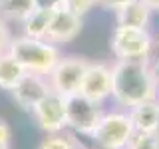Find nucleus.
Returning <instances> with one entry per match:
<instances>
[{"label": "nucleus", "instance_id": "1", "mask_svg": "<svg viewBox=\"0 0 159 149\" xmlns=\"http://www.w3.org/2000/svg\"><path fill=\"white\" fill-rule=\"evenodd\" d=\"M111 97L123 107L159 99V78L147 60H116L111 66Z\"/></svg>", "mask_w": 159, "mask_h": 149}, {"label": "nucleus", "instance_id": "15", "mask_svg": "<svg viewBox=\"0 0 159 149\" xmlns=\"http://www.w3.org/2000/svg\"><path fill=\"white\" fill-rule=\"evenodd\" d=\"M34 10V0H0V14L14 22H24Z\"/></svg>", "mask_w": 159, "mask_h": 149}, {"label": "nucleus", "instance_id": "24", "mask_svg": "<svg viewBox=\"0 0 159 149\" xmlns=\"http://www.w3.org/2000/svg\"><path fill=\"white\" fill-rule=\"evenodd\" d=\"M153 135L159 139V121H157V127H155V131H153Z\"/></svg>", "mask_w": 159, "mask_h": 149}, {"label": "nucleus", "instance_id": "22", "mask_svg": "<svg viewBox=\"0 0 159 149\" xmlns=\"http://www.w3.org/2000/svg\"><path fill=\"white\" fill-rule=\"evenodd\" d=\"M38 10H58L66 6V0H34Z\"/></svg>", "mask_w": 159, "mask_h": 149}, {"label": "nucleus", "instance_id": "19", "mask_svg": "<svg viewBox=\"0 0 159 149\" xmlns=\"http://www.w3.org/2000/svg\"><path fill=\"white\" fill-rule=\"evenodd\" d=\"M10 44H12V36H10V30L6 26L2 18H0V54H6Z\"/></svg>", "mask_w": 159, "mask_h": 149}, {"label": "nucleus", "instance_id": "21", "mask_svg": "<svg viewBox=\"0 0 159 149\" xmlns=\"http://www.w3.org/2000/svg\"><path fill=\"white\" fill-rule=\"evenodd\" d=\"M129 2H133V0H98V6H102L103 10H113V12H117L119 8L127 6Z\"/></svg>", "mask_w": 159, "mask_h": 149}, {"label": "nucleus", "instance_id": "11", "mask_svg": "<svg viewBox=\"0 0 159 149\" xmlns=\"http://www.w3.org/2000/svg\"><path fill=\"white\" fill-rule=\"evenodd\" d=\"M127 113L131 117L135 133H153L159 121V99L133 106V107H129Z\"/></svg>", "mask_w": 159, "mask_h": 149}, {"label": "nucleus", "instance_id": "20", "mask_svg": "<svg viewBox=\"0 0 159 149\" xmlns=\"http://www.w3.org/2000/svg\"><path fill=\"white\" fill-rule=\"evenodd\" d=\"M12 145V133H10V127L4 119H0V149H10Z\"/></svg>", "mask_w": 159, "mask_h": 149}, {"label": "nucleus", "instance_id": "7", "mask_svg": "<svg viewBox=\"0 0 159 149\" xmlns=\"http://www.w3.org/2000/svg\"><path fill=\"white\" fill-rule=\"evenodd\" d=\"M38 127L44 133H62L66 129V97L56 92H50L36 107L32 109Z\"/></svg>", "mask_w": 159, "mask_h": 149}, {"label": "nucleus", "instance_id": "3", "mask_svg": "<svg viewBox=\"0 0 159 149\" xmlns=\"http://www.w3.org/2000/svg\"><path fill=\"white\" fill-rule=\"evenodd\" d=\"M133 133H135V129H133L129 113L109 111L102 115L98 127L93 129L89 137L99 149H125Z\"/></svg>", "mask_w": 159, "mask_h": 149}, {"label": "nucleus", "instance_id": "18", "mask_svg": "<svg viewBox=\"0 0 159 149\" xmlns=\"http://www.w3.org/2000/svg\"><path fill=\"white\" fill-rule=\"evenodd\" d=\"M66 6L70 10H74L76 14H80V16H84L93 6H98V0H66Z\"/></svg>", "mask_w": 159, "mask_h": 149}, {"label": "nucleus", "instance_id": "12", "mask_svg": "<svg viewBox=\"0 0 159 149\" xmlns=\"http://www.w3.org/2000/svg\"><path fill=\"white\" fill-rule=\"evenodd\" d=\"M151 20V10L143 0H133L127 6L119 8L116 12V22L117 26L125 28H147Z\"/></svg>", "mask_w": 159, "mask_h": 149}, {"label": "nucleus", "instance_id": "6", "mask_svg": "<svg viewBox=\"0 0 159 149\" xmlns=\"http://www.w3.org/2000/svg\"><path fill=\"white\" fill-rule=\"evenodd\" d=\"M88 66H89L88 60L78 58V56L60 58L58 64L52 68V72L48 74V82H50L52 92H56L64 97L78 93L80 88H82V79H84Z\"/></svg>", "mask_w": 159, "mask_h": 149}, {"label": "nucleus", "instance_id": "17", "mask_svg": "<svg viewBox=\"0 0 159 149\" xmlns=\"http://www.w3.org/2000/svg\"><path fill=\"white\" fill-rule=\"evenodd\" d=\"M125 149H159V139L153 133H133Z\"/></svg>", "mask_w": 159, "mask_h": 149}, {"label": "nucleus", "instance_id": "13", "mask_svg": "<svg viewBox=\"0 0 159 149\" xmlns=\"http://www.w3.org/2000/svg\"><path fill=\"white\" fill-rule=\"evenodd\" d=\"M24 74H26V70L16 62V58L10 52L0 54V89L12 92L14 86L22 79Z\"/></svg>", "mask_w": 159, "mask_h": 149}, {"label": "nucleus", "instance_id": "4", "mask_svg": "<svg viewBox=\"0 0 159 149\" xmlns=\"http://www.w3.org/2000/svg\"><path fill=\"white\" fill-rule=\"evenodd\" d=\"M116 60H147L153 48V40L147 28H125L117 26L109 40Z\"/></svg>", "mask_w": 159, "mask_h": 149}, {"label": "nucleus", "instance_id": "5", "mask_svg": "<svg viewBox=\"0 0 159 149\" xmlns=\"http://www.w3.org/2000/svg\"><path fill=\"white\" fill-rule=\"evenodd\" d=\"M102 103L88 99L82 93H72L66 97V125L80 135L89 137L102 119Z\"/></svg>", "mask_w": 159, "mask_h": 149}, {"label": "nucleus", "instance_id": "23", "mask_svg": "<svg viewBox=\"0 0 159 149\" xmlns=\"http://www.w3.org/2000/svg\"><path fill=\"white\" fill-rule=\"evenodd\" d=\"M143 2L149 6L151 12H159V0H143Z\"/></svg>", "mask_w": 159, "mask_h": 149}, {"label": "nucleus", "instance_id": "14", "mask_svg": "<svg viewBox=\"0 0 159 149\" xmlns=\"http://www.w3.org/2000/svg\"><path fill=\"white\" fill-rule=\"evenodd\" d=\"M54 10H34L30 16L24 20V36L30 38H40L46 40V32H48V24H50V16Z\"/></svg>", "mask_w": 159, "mask_h": 149}, {"label": "nucleus", "instance_id": "9", "mask_svg": "<svg viewBox=\"0 0 159 149\" xmlns=\"http://www.w3.org/2000/svg\"><path fill=\"white\" fill-rule=\"evenodd\" d=\"M80 93L96 103H103L111 96V66L102 62L89 64L82 79Z\"/></svg>", "mask_w": 159, "mask_h": 149}, {"label": "nucleus", "instance_id": "8", "mask_svg": "<svg viewBox=\"0 0 159 149\" xmlns=\"http://www.w3.org/2000/svg\"><path fill=\"white\" fill-rule=\"evenodd\" d=\"M50 92H52V88H50L48 76L26 72L22 76V79L14 86L12 96H14V102H16L22 109L32 111Z\"/></svg>", "mask_w": 159, "mask_h": 149}, {"label": "nucleus", "instance_id": "25", "mask_svg": "<svg viewBox=\"0 0 159 149\" xmlns=\"http://www.w3.org/2000/svg\"><path fill=\"white\" fill-rule=\"evenodd\" d=\"M157 78H159V74H157Z\"/></svg>", "mask_w": 159, "mask_h": 149}, {"label": "nucleus", "instance_id": "10", "mask_svg": "<svg viewBox=\"0 0 159 149\" xmlns=\"http://www.w3.org/2000/svg\"><path fill=\"white\" fill-rule=\"evenodd\" d=\"M80 30H82V16L68 6H62L54 10L50 16L46 40L52 44H68L80 34Z\"/></svg>", "mask_w": 159, "mask_h": 149}, {"label": "nucleus", "instance_id": "2", "mask_svg": "<svg viewBox=\"0 0 159 149\" xmlns=\"http://www.w3.org/2000/svg\"><path fill=\"white\" fill-rule=\"evenodd\" d=\"M8 52L16 58V62L26 72L42 74V76H48L60 60L56 44L40 38H30V36L14 38Z\"/></svg>", "mask_w": 159, "mask_h": 149}, {"label": "nucleus", "instance_id": "16", "mask_svg": "<svg viewBox=\"0 0 159 149\" xmlns=\"http://www.w3.org/2000/svg\"><path fill=\"white\" fill-rule=\"evenodd\" d=\"M38 149H80L76 139L66 135V133H52V135H48L44 139L42 143H40Z\"/></svg>", "mask_w": 159, "mask_h": 149}]
</instances>
